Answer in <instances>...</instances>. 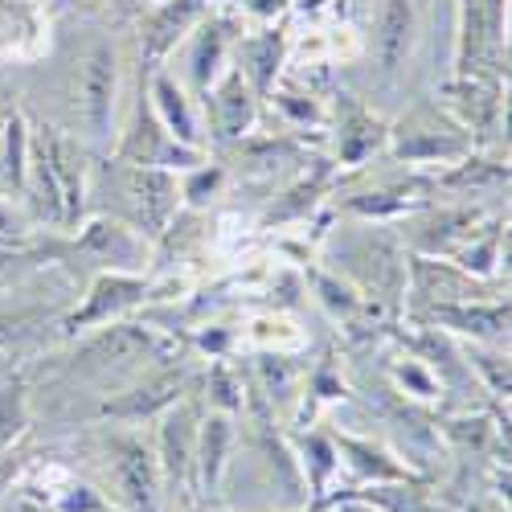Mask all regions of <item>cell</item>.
Segmentation results:
<instances>
[{
  "label": "cell",
  "instance_id": "obj_1",
  "mask_svg": "<svg viewBox=\"0 0 512 512\" xmlns=\"http://www.w3.org/2000/svg\"><path fill=\"white\" fill-rule=\"evenodd\" d=\"M119 480H123V492L132 496V504H140V508L152 504V467H148V455L127 451V459L119 463Z\"/></svg>",
  "mask_w": 512,
  "mask_h": 512
},
{
  "label": "cell",
  "instance_id": "obj_2",
  "mask_svg": "<svg viewBox=\"0 0 512 512\" xmlns=\"http://www.w3.org/2000/svg\"><path fill=\"white\" fill-rule=\"evenodd\" d=\"M107 99H111V66H107V58L99 54L95 58V66H91V78H87V111H91V119L103 127V119H107Z\"/></svg>",
  "mask_w": 512,
  "mask_h": 512
},
{
  "label": "cell",
  "instance_id": "obj_3",
  "mask_svg": "<svg viewBox=\"0 0 512 512\" xmlns=\"http://www.w3.org/2000/svg\"><path fill=\"white\" fill-rule=\"evenodd\" d=\"M402 37H406V0H394L390 13H386V46H381V54H386V66L398 62Z\"/></svg>",
  "mask_w": 512,
  "mask_h": 512
}]
</instances>
